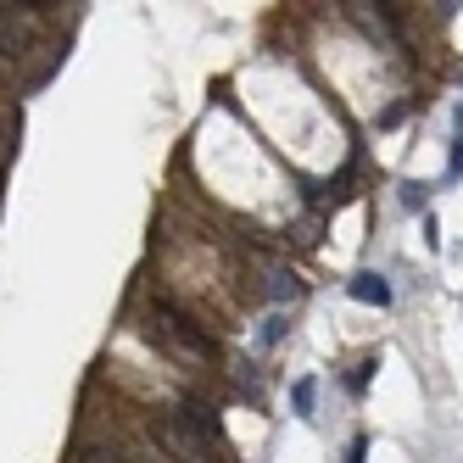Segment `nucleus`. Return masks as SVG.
<instances>
[{"mask_svg":"<svg viewBox=\"0 0 463 463\" xmlns=\"http://www.w3.org/2000/svg\"><path fill=\"white\" fill-rule=\"evenodd\" d=\"M313 396H318V385H313V380H296V385H290V408L302 413V419H313Z\"/></svg>","mask_w":463,"mask_h":463,"instance_id":"39448f33","label":"nucleus"},{"mask_svg":"<svg viewBox=\"0 0 463 463\" xmlns=\"http://www.w3.org/2000/svg\"><path fill=\"white\" fill-rule=\"evenodd\" d=\"M179 424L190 430V441H195V447H218V441H223L218 413H213L207 402H184V408H179Z\"/></svg>","mask_w":463,"mask_h":463,"instance_id":"f03ea898","label":"nucleus"},{"mask_svg":"<svg viewBox=\"0 0 463 463\" xmlns=\"http://www.w3.org/2000/svg\"><path fill=\"white\" fill-rule=\"evenodd\" d=\"M23 45V23H17V6H0V51H17Z\"/></svg>","mask_w":463,"mask_h":463,"instance_id":"20e7f679","label":"nucleus"},{"mask_svg":"<svg viewBox=\"0 0 463 463\" xmlns=\"http://www.w3.org/2000/svg\"><path fill=\"white\" fill-rule=\"evenodd\" d=\"M363 458H369V441H363V436H357V441L346 447V463H363Z\"/></svg>","mask_w":463,"mask_h":463,"instance_id":"0eeeda50","label":"nucleus"},{"mask_svg":"<svg viewBox=\"0 0 463 463\" xmlns=\"http://www.w3.org/2000/svg\"><path fill=\"white\" fill-rule=\"evenodd\" d=\"M452 123H458V135H463V101H458V112H452Z\"/></svg>","mask_w":463,"mask_h":463,"instance_id":"1a4fd4ad","label":"nucleus"},{"mask_svg":"<svg viewBox=\"0 0 463 463\" xmlns=\"http://www.w3.org/2000/svg\"><path fill=\"white\" fill-rule=\"evenodd\" d=\"M357 302H374V307H385L391 302V285H385V274H352V285H346Z\"/></svg>","mask_w":463,"mask_h":463,"instance_id":"7ed1b4c3","label":"nucleus"},{"mask_svg":"<svg viewBox=\"0 0 463 463\" xmlns=\"http://www.w3.org/2000/svg\"><path fill=\"white\" fill-rule=\"evenodd\" d=\"M156 335L168 341V346H179L184 357H202V363L213 357V341H207L190 318H179V313H168V307H162V318H156Z\"/></svg>","mask_w":463,"mask_h":463,"instance_id":"f257e3e1","label":"nucleus"},{"mask_svg":"<svg viewBox=\"0 0 463 463\" xmlns=\"http://www.w3.org/2000/svg\"><path fill=\"white\" fill-rule=\"evenodd\" d=\"M79 463H123L118 452H79Z\"/></svg>","mask_w":463,"mask_h":463,"instance_id":"6e6552de","label":"nucleus"},{"mask_svg":"<svg viewBox=\"0 0 463 463\" xmlns=\"http://www.w3.org/2000/svg\"><path fill=\"white\" fill-rule=\"evenodd\" d=\"M269 279H274L269 290L279 296V302H296V296H302V279H296V274H269Z\"/></svg>","mask_w":463,"mask_h":463,"instance_id":"423d86ee","label":"nucleus"}]
</instances>
